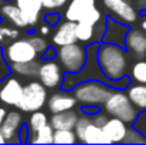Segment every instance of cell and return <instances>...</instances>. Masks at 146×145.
Wrapping results in <instances>:
<instances>
[{
  "mask_svg": "<svg viewBox=\"0 0 146 145\" xmlns=\"http://www.w3.org/2000/svg\"><path fill=\"white\" fill-rule=\"evenodd\" d=\"M97 63L105 78L111 81H116L128 74L129 54L122 46L99 41L97 51Z\"/></svg>",
  "mask_w": 146,
  "mask_h": 145,
  "instance_id": "cell-1",
  "label": "cell"
},
{
  "mask_svg": "<svg viewBox=\"0 0 146 145\" xmlns=\"http://www.w3.org/2000/svg\"><path fill=\"white\" fill-rule=\"evenodd\" d=\"M112 87L98 80H87L72 87V96L77 104L81 105H95L99 107L112 93Z\"/></svg>",
  "mask_w": 146,
  "mask_h": 145,
  "instance_id": "cell-2",
  "label": "cell"
},
{
  "mask_svg": "<svg viewBox=\"0 0 146 145\" xmlns=\"http://www.w3.org/2000/svg\"><path fill=\"white\" fill-rule=\"evenodd\" d=\"M102 105H104V111L108 115L119 118L126 124H133L138 120L139 111L133 107L126 93H123L122 90H112V93Z\"/></svg>",
  "mask_w": 146,
  "mask_h": 145,
  "instance_id": "cell-3",
  "label": "cell"
},
{
  "mask_svg": "<svg viewBox=\"0 0 146 145\" xmlns=\"http://www.w3.org/2000/svg\"><path fill=\"white\" fill-rule=\"evenodd\" d=\"M47 88L40 81H30L29 84L23 86V93L16 104V107L21 112H33L41 110L47 102Z\"/></svg>",
  "mask_w": 146,
  "mask_h": 145,
  "instance_id": "cell-4",
  "label": "cell"
},
{
  "mask_svg": "<svg viewBox=\"0 0 146 145\" xmlns=\"http://www.w3.org/2000/svg\"><path fill=\"white\" fill-rule=\"evenodd\" d=\"M58 63L64 73H77L82 68L87 60V50L78 41L61 46L57 51Z\"/></svg>",
  "mask_w": 146,
  "mask_h": 145,
  "instance_id": "cell-5",
  "label": "cell"
},
{
  "mask_svg": "<svg viewBox=\"0 0 146 145\" xmlns=\"http://www.w3.org/2000/svg\"><path fill=\"white\" fill-rule=\"evenodd\" d=\"M3 54L9 63H24L36 60L38 57V53L27 39H16L10 41L3 48Z\"/></svg>",
  "mask_w": 146,
  "mask_h": 145,
  "instance_id": "cell-6",
  "label": "cell"
},
{
  "mask_svg": "<svg viewBox=\"0 0 146 145\" xmlns=\"http://www.w3.org/2000/svg\"><path fill=\"white\" fill-rule=\"evenodd\" d=\"M37 78L46 88L57 90V88H60V86L62 83L64 71H62L60 63H57L54 60H43L38 65Z\"/></svg>",
  "mask_w": 146,
  "mask_h": 145,
  "instance_id": "cell-7",
  "label": "cell"
},
{
  "mask_svg": "<svg viewBox=\"0 0 146 145\" xmlns=\"http://www.w3.org/2000/svg\"><path fill=\"white\" fill-rule=\"evenodd\" d=\"M102 3L105 9L111 13V17L128 26L133 24L139 17L138 10L128 0H102Z\"/></svg>",
  "mask_w": 146,
  "mask_h": 145,
  "instance_id": "cell-8",
  "label": "cell"
},
{
  "mask_svg": "<svg viewBox=\"0 0 146 145\" xmlns=\"http://www.w3.org/2000/svg\"><path fill=\"white\" fill-rule=\"evenodd\" d=\"M23 125V117L20 111H9L6 112L1 124H0V132L6 142L17 144L20 142L19 138V130Z\"/></svg>",
  "mask_w": 146,
  "mask_h": 145,
  "instance_id": "cell-9",
  "label": "cell"
},
{
  "mask_svg": "<svg viewBox=\"0 0 146 145\" xmlns=\"http://www.w3.org/2000/svg\"><path fill=\"white\" fill-rule=\"evenodd\" d=\"M123 47L133 58H146V33L139 29H131L126 33Z\"/></svg>",
  "mask_w": 146,
  "mask_h": 145,
  "instance_id": "cell-10",
  "label": "cell"
},
{
  "mask_svg": "<svg viewBox=\"0 0 146 145\" xmlns=\"http://www.w3.org/2000/svg\"><path fill=\"white\" fill-rule=\"evenodd\" d=\"M128 30H129L128 24L121 23V21H118V20H115L113 17L109 16V17H106V27H105V33H104L101 41L112 43V44H118V46L123 47Z\"/></svg>",
  "mask_w": 146,
  "mask_h": 145,
  "instance_id": "cell-11",
  "label": "cell"
},
{
  "mask_svg": "<svg viewBox=\"0 0 146 145\" xmlns=\"http://www.w3.org/2000/svg\"><path fill=\"white\" fill-rule=\"evenodd\" d=\"M23 93V84L19 78L16 77H6L1 87H0V101L3 104L7 105H13L16 107V104L19 102L20 97Z\"/></svg>",
  "mask_w": 146,
  "mask_h": 145,
  "instance_id": "cell-12",
  "label": "cell"
},
{
  "mask_svg": "<svg viewBox=\"0 0 146 145\" xmlns=\"http://www.w3.org/2000/svg\"><path fill=\"white\" fill-rule=\"evenodd\" d=\"M97 7V0H68L64 17L65 20L80 21L82 20L92 9Z\"/></svg>",
  "mask_w": 146,
  "mask_h": 145,
  "instance_id": "cell-13",
  "label": "cell"
},
{
  "mask_svg": "<svg viewBox=\"0 0 146 145\" xmlns=\"http://www.w3.org/2000/svg\"><path fill=\"white\" fill-rule=\"evenodd\" d=\"M55 31L52 34V46L61 47L65 44H71L77 41L75 37V21L62 20L55 26Z\"/></svg>",
  "mask_w": 146,
  "mask_h": 145,
  "instance_id": "cell-14",
  "label": "cell"
},
{
  "mask_svg": "<svg viewBox=\"0 0 146 145\" xmlns=\"http://www.w3.org/2000/svg\"><path fill=\"white\" fill-rule=\"evenodd\" d=\"M27 26H36L40 20L43 6L40 0H14Z\"/></svg>",
  "mask_w": 146,
  "mask_h": 145,
  "instance_id": "cell-15",
  "label": "cell"
},
{
  "mask_svg": "<svg viewBox=\"0 0 146 145\" xmlns=\"http://www.w3.org/2000/svg\"><path fill=\"white\" fill-rule=\"evenodd\" d=\"M47 107L51 114L54 112H61V111H67V110H74L77 105V100L72 94H70L68 91H60V93H54L50 97H47Z\"/></svg>",
  "mask_w": 146,
  "mask_h": 145,
  "instance_id": "cell-16",
  "label": "cell"
},
{
  "mask_svg": "<svg viewBox=\"0 0 146 145\" xmlns=\"http://www.w3.org/2000/svg\"><path fill=\"white\" fill-rule=\"evenodd\" d=\"M126 130H128V124L115 117L108 118L106 122L102 125V131L106 140L109 141V144H121L123 141Z\"/></svg>",
  "mask_w": 146,
  "mask_h": 145,
  "instance_id": "cell-17",
  "label": "cell"
},
{
  "mask_svg": "<svg viewBox=\"0 0 146 145\" xmlns=\"http://www.w3.org/2000/svg\"><path fill=\"white\" fill-rule=\"evenodd\" d=\"M0 17L3 21H7L9 24H13L19 29L27 27V23L24 21L16 3H11L9 0H0Z\"/></svg>",
  "mask_w": 146,
  "mask_h": 145,
  "instance_id": "cell-18",
  "label": "cell"
},
{
  "mask_svg": "<svg viewBox=\"0 0 146 145\" xmlns=\"http://www.w3.org/2000/svg\"><path fill=\"white\" fill-rule=\"evenodd\" d=\"M77 120H78L77 111L67 110L51 114V118H48V124L52 127V130H74Z\"/></svg>",
  "mask_w": 146,
  "mask_h": 145,
  "instance_id": "cell-19",
  "label": "cell"
},
{
  "mask_svg": "<svg viewBox=\"0 0 146 145\" xmlns=\"http://www.w3.org/2000/svg\"><path fill=\"white\" fill-rule=\"evenodd\" d=\"M126 96L139 112H146V84H128Z\"/></svg>",
  "mask_w": 146,
  "mask_h": 145,
  "instance_id": "cell-20",
  "label": "cell"
},
{
  "mask_svg": "<svg viewBox=\"0 0 146 145\" xmlns=\"http://www.w3.org/2000/svg\"><path fill=\"white\" fill-rule=\"evenodd\" d=\"M78 142H82V144H109V141L106 140V137L102 131V127L92 124V121L85 127Z\"/></svg>",
  "mask_w": 146,
  "mask_h": 145,
  "instance_id": "cell-21",
  "label": "cell"
},
{
  "mask_svg": "<svg viewBox=\"0 0 146 145\" xmlns=\"http://www.w3.org/2000/svg\"><path fill=\"white\" fill-rule=\"evenodd\" d=\"M40 61L31 60V61H24V63H10V70L13 74L24 77V78H33L37 77Z\"/></svg>",
  "mask_w": 146,
  "mask_h": 145,
  "instance_id": "cell-22",
  "label": "cell"
},
{
  "mask_svg": "<svg viewBox=\"0 0 146 145\" xmlns=\"http://www.w3.org/2000/svg\"><path fill=\"white\" fill-rule=\"evenodd\" d=\"M75 37H77V41H81L84 44L94 43V24L77 21L75 23Z\"/></svg>",
  "mask_w": 146,
  "mask_h": 145,
  "instance_id": "cell-23",
  "label": "cell"
},
{
  "mask_svg": "<svg viewBox=\"0 0 146 145\" xmlns=\"http://www.w3.org/2000/svg\"><path fill=\"white\" fill-rule=\"evenodd\" d=\"M52 132H54L52 127L47 124L43 128L33 132V138H29L27 142H30V144H52Z\"/></svg>",
  "mask_w": 146,
  "mask_h": 145,
  "instance_id": "cell-24",
  "label": "cell"
},
{
  "mask_svg": "<svg viewBox=\"0 0 146 145\" xmlns=\"http://www.w3.org/2000/svg\"><path fill=\"white\" fill-rule=\"evenodd\" d=\"M19 27L13 26V24H4L0 21V46L3 47L4 44L19 39Z\"/></svg>",
  "mask_w": 146,
  "mask_h": 145,
  "instance_id": "cell-25",
  "label": "cell"
},
{
  "mask_svg": "<svg viewBox=\"0 0 146 145\" xmlns=\"http://www.w3.org/2000/svg\"><path fill=\"white\" fill-rule=\"evenodd\" d=\"M129 78L133 80V81H136V83L146 84V58L138 60L132 65L131 73H129Z\"/></svg>",
  "mask_w": 146,
  "mask_h": 145,
  "instance_id": "cell-26",
  "label": "cell"
},
{
  "mask_svg": "<svg viewBox=\"0 0 146 145\" xmlns=\"http://www.w3.org/2000/svg\"><path fill=\"white\" fill-rule=\"evenodd\" d=\"M47 124H48L47 114L43 112V111H40V110H37V111H33L31 112V115L29 118V122H27V127H29V130H31L33 132H36L37 130L43 128Z\"/></svg>",
  "mask_w": 146,
  "mask_h": 145,
  "instance_id": "cell-27",
  "label": "cell"
},
{
  "mask_svg": "<svg viewBox=\"0 0 146 145\" xmlns=\"http://www.w3.org/2000/svg\"><path fill=\"white\" fill-rule=\"evenodd\" d=\"M77 137L74 130H54L52 144H75Z\"/></svg>",
  "mask_w": 146,
  "mask_h": 145,
  "instance_id": "cell-28",
  "label": "cell"
},
{
  "mask_svg": "<svg viewBox=\"0 0 146 145\" xmlns=\"http://www.w3.org/2000/svg\"><path fill=\"white\" fill-rule=\"evenodd\" d=\"M122 142H125V144H146V135L142 134L139 130H136L135 127H132V128L128 127Z\"/></svg>",
  "mask_w": 146,
  "mask_h": 145,
  "instance_id": "cell-29",
  "label": "cell"
},
{
  "mask_svg": "<svg viewBox=\"0 0 146 145\" xmlns=\"http://www.w3.org/2000/svg\"><path fill=\"white\" fill-rule=\"evenodd\" d=\"M27 40L31 43V46H33L34 50L38 53V55H40V54H43V53H44V50L48 47L47 40H46V39H43L41 36H36V34H33V36H30Z\"/></svg>",
  "mask_w": 146,
  "mask_h": 145,
  "instance_id": "cell-30",
  "label": "cell"
},
{
  "mask_svg": "<svg viewBox=\"0 0 146 145\" xmlns=\"http://www.w3.org/2000/svg\"><path fill=\"white\" fill-rule=\"evenodd\" d=\"M40 1H41L43 10L46 11H58L68 3V0H40Z\"/></svg>",
  "mask_w": 146,
  "mask_h": 145,
  "instance_id": "cell-31",
  "label": "cell"
},
{
  "mask_svg": "<svg viewBox=\"0 0 146 145\" xmlns=\"http://www.w3.org/2000/svg\"><path fill=\"white\" fill-rule=\"evenodd\" d=\"M11 74V70H10V63L6 60L4 54H3V47L0 46V81L4 80L6 77H9Z\"/></svg>",
  "mask_w": 146,
  "mask_h": 145,
  "instance_id": "cell-32",
  "label": "cell"
},
{
  "mask_svg": "<svg viewBox=\"0 0 146 145\" xmlns=\"http://www.w3.org/2000/svg\"><path fill=\"white\" fill-rule=\"evenodd\" d=\"M105 27H106V17H101L94 24V41H97V43L101 41V39L105 33Z\"/></svg>",
  "mask_w": 146,
  "mask_h": 145,
  "instance_id": "cell-33",
  "label": "cell"
},
{
  "mask_svg": "<svg viewBox=\"0 0 146 145\" xmlns=\"http://www.w3.org/2000/svg\"><path fill=\"white\" fill-rule=\"evenodd\" d=\"M43 21H44V23H47V24L51 26V27H55V26L61 21V14H60V13H57V11H48V13H46V14H44Z\"/></svg>",
  "mask_w": 146,
  "mask_h": 145,
  "instance_id": "cell-34",
  "label": "cell"
},
{
  "mask_svg": "<svg viewBox=\"0 0 146 145\" xmlns=\"http://www.w3.org/2000/svg\"><path fill=\"white\" fill-rule=\"evenodd\" d=\"M106 120H108V114L104 111V112H101V111H97L95 114H92L91 115V121H92V124H95L98 127H102L105 122H106Z\"/></svg>",
  "mask_w": 146,
  "mask_h": 145,
  "instance_id": "cell-35",
  "label": "cell"
},
{
  "mask_svg": "<svg viewBox=\"0 0 146 145\" xmlns=\"http://www.w3.org/2000/svg\"><path fill=\"white\" fill-rule=\"evenodd\" d=\"M41 55V60H54L55 57H57V50L54 48V46H50L44 50V53L43 54H40Z\"/></svg>",
  "mask_w": 146,
  "mask_h": 145,
  "instance_id": "cell-36",
  "label": "cell"
},
{
  "mask_svg": "<svg viewBox=\"0 0 146 145\" xmlns=\"http://www.w3.org/2000/svg\"><path fill=\"white\" fill-rule=\"evenodd\" d=\"M97 111H101V110H99V107H95V105H82L81 107V112L87 114V115H92Z\"/></svg>",
  "mask_w": 146,
  "mask_h": 145,
  "instance_id": "cell-37",
  "label": "cell"
},
{
  "mask_svg": "<svg viewBox=\"0 0 146 145\" xmlns=\"http://www.w3.org/2000/svg\"><path fill=\"white\" fill-rule=\"evenodd\" d=\"M27 134H29V127L27 125H21L20 130H19V138H20V142H27Z\"/></svg>",
  "mask_w": 146,
  "mask_h": 145,
  "instance_id": "cell-38",
  "label": "cell"
},
{
  "mask_svg": "<svg viewBox=\"0 0 146 145\" xmlns=\"http://www.w3.org/2000/svg\"><path fill=\"white\" fill-rule=\"evenodd\" d=\"M50 31H51V26H48L47 23L43 21V24L38 27V33H40L41 36H48Z\"/></svg>",
  "mask_w": 146,
  "mask_h": 145,
  "instance_id": "cell-39",
  "label": "cell"
},
{
  "mask_svg": "<svg viewBox=\"0 0 146 145\" xmlns=\"http://www.w3.org/2000/svg\"><path fill=\"white\" fill-rule=\"evenodd\" d=\"M135 9L145 11L146 10V0H135Z\"/></svg>",
  "mask_w": 146,
  "mask_h": 145,
  "instance_id": "cell-40",
  "label": "cell"
},
{
  "mask_svg": "<svg viewBox=\"0 0 146 145\" xmlns=\"http://www.w3.org/2000/svg\"><path fill=\"white\" fill-rule=\"evenodd\" d=\"M143 14V13H142ZM141 29L146 31V14H143V17H142V20H141Z\"/></svg>",
  "mask_w": 146,
  "mask_h": 145,
  "instance_id": "cell-41",
  "label": "cell"
},
{
  "mask_svg": "<svg viewBox=\"0 0 146 145\" xmlns=\"http://www.w3.org/2000/svg\"><path fill=\"white\" fill-rule=\"evenodd\" d=\"M6 110L3 108V107H0V124H1V121H3V118H4V115H6Z\"/></svg>",
  "mask_w": 146,
  "mask_h": 145,
  "instance_id": "cell-42",
  "label": "cell"
},
{
  "mask_svg": "<svg viewBox=\"0 0 146 145\" xmlns=\"http://www.w3.org/2000/svg\"><path fill=\"white\" fill-rule=\"evenodd\" d=\"M0 144H6V140L3 138V135H1V132H0Z\"/></svg>",
  "mask_w": 146,
  "mask_h": 145,
  "instance_id": "cell-43",
  "label": "cell"
},
{
  "mask_svg": "<svg viewBox=\"0 0 146 145\" xmlns=\"http://www.w3.org/2000/svg\"><path fill=\"white\" fill-rule=\"evenodd\" d=\"M142 13H143V14H146V10H145V11H142Z\"/></svg>",
  "mask_w": 146,
  "mask_h": 145,
  "instance_id": "cell-44",
  "label": "cell"
},
{
  "mask_svg": "<svg viewBox=\"0 0 146 145\" xmlns=\"http://www.w3.org/2000/svg\"><path fill=\"white\" fill-rule=\"evenodd\" d=\"M0 21H3V20H1V17H0Z\"/></svg>",
  "mask_w": 146,
  "mask_h": 145,
  "instance_id": "cell-45",
  "label": "cell"
},
{
  "mask_svg": "<svg viewBox=\"0 0 146 145\" xmlns=\"http://www.w3.org/2000/svg\"><path fill=\"white\" fill-rule=\"evenodd\" d=\"M128 1H132V0H128Z\"/></svg>",
  "mask_w": 146,
  "mask_h": 145,
  "instance_id": "cell-46",
  "label": "cell"
}]
</instances>
